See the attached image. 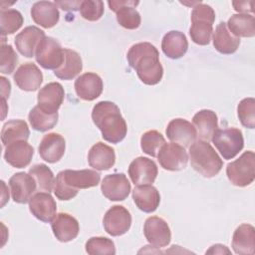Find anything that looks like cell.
Returning <instances> with one entry per match:
<instances>
[{"instance_id":"obj_1","label":"cell","mask_w":255,"mask_h":255,"mask_svg":"<svg viewBox=\"0 0 255 255\" xmlns=\"http://www.w3.org/2000/svg\"><path fill=\"white\" fill-rule=\"evenodd\" d=\"M127 59L143 84L153 86L161 81L163 68L159 61V53L152 44L140 42L132 45Z\"/></svg>"},{"instance_id":"obj_2","label":"cell","mask_w":255,"mask_h":255,"mask_svg":"<svg viewBox=\"0 0 255 255\" xmlns=\"http://www.w3.org/2000/svg\"><path fill=\"white\" fill-rule=\"evenodd\" d=\"M92 120L101 130L103 138L111 143H119L127 135V123L120 108L113 102L102 101L96 104L92 111Z\"/></svg>"},{"instance_id":"obj_3","label":"cell","mask_w":255,"mask_h":255,"mask_svg":"<svg viewBox=\"0 0 255 255\" xmlns=\"http://www.w3.org/2000/svg\"><path fill=\"white\" fill-rule=\"evenodd\" d=\"M101 174L92 169L60 171L55 179L54 193L60 200H70L74 198L79 189H87L97 186L100 183Z\"/></svg>"},{"instance_id":"obj_4","label":"cell","mask_w":255,"mask_h":255,"mask_svg":"<svg viewBox=\"0 0 255 255\" xmlns=\"http://www.w3.org/2000/svg\"><path fill=\"white\" fill-rule=\"evenodd\" d=\"M189 159L193 169L207 178L217 175L223 166L222 159L211 144L201 139L189 146Z\"/></svg>"},{"instance_id":"obj_5","label":"cell","mask_w":255,"mask_h":255,"mask_svg":"<svg viewBox=\"0 0 255 255\" xmlns=\"http://www.w3.org/2000/svg\"><path fill=\"white\" fill-rule=\"evenodd\" d=\"M215 12L207 4L197 2L191 11V27L189 35L191 40L201 46L209 44L213 32Z\"/></svg>"},{"instance_id":"obj_6","label":"cell","mask_w":255,"mask_h":255,"mask_svg":"<svg viewBox=\"0 0 255 255\" xmlns=\"http://www.w3.org/2000/svg\"><path fill=\"white\" fill-rule=\"evenodd\" d=\"M229 181L239 187L250 185L255 178V154L252 150L243 152L237 159L226 166Z\"/></svg>"},{"instance_id":"obj_7","label":"cell","mask_w":255,"mask_h":255,"mask_svg":"<svg viewBox=\"0 0 255 255\" xmlns=\"http://www.w3.org/2000/svg\"><path fill=\"white\" fill-rule=\"evenodd\" d=\"M211 140L224 159L234 158L244 147L242 131L236 128H217Z\"/></svg>"},{"instance_id":"obj_8","label":"cell","mask_w":255,"mask_h":255,"mask_svg":"<svg viewBox=\"0 0 255 255\" xmlns=\"http://www.w3.org/2000/svg\"><path fill=\"white\" fill-rule=\"evenodd\" d=\"M64 49L56 39L45 36L36 49L35 59L42 68L55 71L64 62Z\"/></svg>"},{"instance_id":"obj_9","label":"cell","mask_w":255,"mask_h":255,"mask_svg":"<svg viewBox=\"0 0 255 255\" xmlns=\"http://www.w3.org/2000/svg\"><path fill=\"white\" fill-rule=\"evenodd\" d=\"M157 159L161 167L169 171L182 170L188 163V155L184 146L175 142H165L157 153Z\"/></svg>"},{"instance_id":"obj_10","label":"cell","mask_w":255,"mask_h":255,"mask_svg":"<svg viewBox=\"0 0 255 255\" xmlns=\"http://www.w3.org/2000/svg\"><path fill=\"white\" fill-rule=\"evenodd\" d=\"M103 225L111 236L124 235L130 228L131 215L125 206L114 205L104 215Z\"/></svg>"},{"instance_id":"obj_11","label":"cell","mask_w":255,"mask_h":255,"mask_svg":"<svg viewBox=\"0 0 255 255\" xmlns=\"http://www.w3.org/2000/svg\"><path fill=\"white\" fill-rule=\"evenodd\" d=\"M110 9L117 14L118 23L128 30H134L139 27L141 18L135 6L139 4L138 1L132 0H112L108 1Z\"/></svg>"},{"instance_id":"obj_12","label":"cell","mask_w":255,"mask_h":255,"mask_svg":"<svg viewBox=\"0 0 255 255\" xmlns=\"http://www.w3.org/2000/svg\"><path fill=\"white\" fill-rule=\"evenodd\" d=\"M157 173L156 163L144 156L136 157L128 166V175L134 185L152 184L156 179Z\"/></svg>"},{"instance_id":"obj_13","label":"cell","mask_w":255,"mask_h":255,"mask_svg":"<svg viewBox=\"0 0 255 255\" xmlns=\"http://www.w3.org/2000/svg\"><path fill=\"white\" fill-rule=\"evenodd\" d=\"M130 183L125 173H113L104 177L101 190L105 197L112 201H123L130 192Z\"/></svg>"},{"instance_id":"obj_14","label":"cell","mask_w":255,"mask_h":255,"mask_svg":"<svg viewBox=\"0 0 255 255\" xmlns=\"http://www.w3.org/2000/svg\"><path fill=\"white\" fill-rule=\"evenodd\" d=\"M143 234L146 240L154 247H165L171 240V232L167 222L158 217H148L143 225Z\"/></svg>"},{"instance_id":"obj_15","label":"cell","mask_w":255,"mask_h":255,"mask_svg":"<svg viewBox=\"0 0 255 255\" xmlns=\"http://www.w3.org/2000/svg\"><path fill=\"white\" fill-rule=\"evenodd\" d=\"M64 98L65 91L60 83H48L38 93L37 106L46 114H56L62 106Z\"/></svg>"},{"instance_id":"obj_16","label":"cell","mask_w":255,"mask_h":255,"mask_svg":"<svg viewBox=\"0 0 255 255\" xmlns=\"http://www.w3.org/2000/svg\"><path fill=\"white\" fill-rule=\"evenodd\" d=\"M167 138L182 146H190L196 139L197 133L194 126L184 119L171 120L165 129Z\"/></svg>"},{"instance_id":"obj_17","label":"cell","mask_w":255,"mask_h":255,"mask_svg":"<svg viewBox=\"0 0 255 255\" xmlns=\"http://www.w3.org/2000/svg\"><path fill=\"white\" fill-rule=\"evenodd\" d=\"M12 199L20 204L29 202L32 194L37 189V183L33 176L26 172H17L9 179Z\"/></svg>"},{"instance_id":"obj_18","label":"cell","mask_w":255,"mask_h":255,"mask_svg":"<svg viewBox=\"0 0 255 255\" xmlns=\"http://www.w3.org/2000/svg\"><path fill=\"white\" fill-rule=\"evenodd\" d=\"M29 210L38 220L48 223L56 216L57 204L49 192H37L29 200Z\"/></svg>"},{"instance_id":"obj_19","label":"cell","mask_w":255,"mask_h":255,"mask_svg":"<svg viewBox=\"0 0 255 255\" xmlns=\"http://www.w3.org/2000/svg\"><path fill=\"white\" fill-rule=\"evenodd\" d=\"M74 87L76 94L80 99L91 102L101 96L104 84L98 74L87 72L76 79Z\"/></svg>"},{"instance_id":"obj_20","label":"cell","mask_w":255,"mask_h":255,"mask_svg":"<svg viewBox=\"0 0 255 255\" xmlns=\"http://www.w3.org/2000/svg\"><path fill=\"white\" fill-rule=\"evenodd\" d=\"M33 154L34 148L27 140H16L5 146L4 158L11 166L24 168L30 164Z\"/></svg>"},{"instance_id":"obj_21","label":"cell","mask_w":255,"mask_h":255,"mask_svg":"<svg viewBox=\"0 0 255 255\" xmlns=\"http://www.w3.org/2000/svg\"><path fill=\"white\" fill-rule=\"evenodd\" d=\"M13 79L22 91L34 92L40 88L43 82V74L35 64L25 63L16 70Z\"/></svg>"},{"instance_id":"obj_22","label":"cell","mask_w":255,"mask_h":255,"mask_svg":"<svg viewBox=\"0 0 255 255\" xmlns=\"http://www.w3.org/2000/svg\"><path fill=\"white\" fill-rule=\"evenodd\" d=\"M66 149L65 138L56 132H50L45 134L40 141L38 150L39 154L45 161L49 163H55L59 161Z\"/></svg>"},{"instance_id":"obj_23","label":"cell","mask_w":255,"mask_h":255,"mask_svg":"<svg viewBox=\"0 0 255 255\" xmlns=\"http://www.w3.org/2000/svg\"><path fill=\"white\" fill-rule=\"evenodd\" d=\"M52 231L60 242H69L75 239L80 232L78 220L69 213L61 212L56 214L51 222Z\"/></svg>"},{"instance_id":"obj_24","label":"cell","mask_w":255,"mask_h":255,"mask_svg":"<svg viewBox=\"0 0 255 255\" xmlns=\"http://www.w3.org/2000/svg\"><path fill=\"white\" fill-rule=\"evenodd\" d=\"M45 37L43 30L36 26H28L24 28L15 37L16 49L21 55L26 58H32L35 56L36 49L40 41Z\"/></svg>"},{"instance_id":"obj_25","label":"cell","mask_w":255,"mask_h":255,"mask_svg":"<svg viewBox=\"0 0 255 255\" xmlns=\"http://www.w3.org/2000/svg\"><path fill=\"white\" fill-rule=\"evenodd\" d=\"M88 162L90 166L96 170H108L114 166L116 162L115 149L112 146L99 141L90 148Z\"/></svg>"},{"instance_id":"obj_26","label":"cell","mask_w":255,"mask_h":255,"mask_svg":"<svg viewBox=\"0 0 255 255\" xmlns=\"http://www.w3.org/2000/svg\"><path fill=\"white\" fill-rule=\"evenodd\" d=\"M132 199L139 210L151 213L157 209L160 195L158 190L151 184L136 185L132 190Z\"/></svg>"},{"instance_id":"obj_27","label":"cell","mask_w":255,"mask_h":255,"mask_svg":"<svg viewBox=\"0 0 255 255\" xmlns=\"http://www.w3.org/2000/svg\"><path fill=\"white\" fill-rule=\"evenodd\" d=\"M31 17L33 21L43 28L54 27L60 18L57 5L51 1L36 2L31 8Z\"/></svg>"},{"instance_id":"obj_28","label":"cell","mask_w":255,"mask_h":255,"mask_svg":"<svg viewBox=\"0 0 255 255\" xmlns=\"http://www.w3.org/2000/svg\"><path fill=\"white\" fill-rule=\"evenodd\" d=\"M232 248L236 254H254L255 250V229L251 224L239 225L232 237Z\"/></svg>"},{"instance_id":"obj_29","label":"cell","mask_w":255,"mask_h":255,"mask_svg":"<svg viewBox=\"0 0 255 255\" xmlns=\"http://www.w3.org/2000/svg\"><path fill=\"white\" fill-rule=\"evenodd\" d=\"M192 125L196 129L197 137L201 140L209 141L218 128L217 116L211 110H201L193 116Z\"/></svg>"},{"instance_id":"obj_30","label":"cell","mask_w":255,"mask_h":255,"mask_svg":"<svg viewBox=\"0 0 255 255\" xmlns=\"http://www.w3.org/2000/svg\"><path fill=\"white\" fill-rule=\"evenodd\" d=\"M162 52L170 59H179L185 55L188 49L186 36L180 31L167 32L161 41Z\"/></svg>"},{"instance_id":"obj_31","label":"cell","mask_w":255,"mask_h":255,"mask_svg":"<svg viewBox=\"0 0 255 255\" xmlns=\"http://www.w3.org/2000/svg\"><path fill=\"white\" fill-rule=\"evenodd\" d=\"M212 39L214 48L224 55L233 54L240 45V38L230 33L225 22H220L216 26Z\"/></svg>"},{"instance_id":"obj_32","label":"cell","mask_w":255,"mask_h":255,"mask_svg":"<svg viewBox=\"0 0 255 255\" xmlns=\"http://www.w3.org/2000/svg\"><path fill=\"white\" fill-rule=\"evenodd\" d=\"M64 52V62L54 71V75L61 80L69 81L80 74L83 69V62L81 56L76 51L65 48Z\"/></svg>"},{"instance_id":"obj_33","label":"cell","mask_w":255,"mask_h":255,"mask_svg":"<svg viewBox=\"0 0 255 255\" xmlns=\"http://www.w3.org/2000/svg\"><path fill=\"white\" fill-rule=\"evenodd\" d=\"M226 26L238 38H251L255 35V18L251 14H234L228 19Z\"/></svg>"},{"instance_id":"obj_34","label":"cell","mask_w":255,"mask_h":255,"mask_svg":"<svg viewBox=\"0 0 255 255\" xmlns=\"http://www.w3.org/2000/svg\"><path fill=\"white\" fill-rule=\"evenodd\" d=\"M29 135L28 125L23 120H10L1 129V140L4 146L16 140H27Z\"/></svg>"},{"instance_id":"obj_35","label":"cell","mask_w":255,"mask_h":255,"mask_svg":"<svg viewBox=\"0 0 255 255\" xmlns=\"http://www.w3.org/2000/svg\"><path fill=\"white\" fill-rule=\"evenodd\" d=\"M29 123L33 129L38 131H47L53 128L58 123V113L46 114L38 106H35L28 115Z\"/></svg>"},{"instance_id":"obj_36","label":"cell","mask_w":255,"mask_h":255,"mask_svg":"<svg viewBox=\"0 0 255 255\" xmlns=\"http://www.w3.org/2000/svg\"><path fill=\"white\" fill-rule=\"evenodd\" d=\"M29 174L33 176L39 191L51 192L55 186V177L52 170L44 163H38L30 167Z\"/></svg>"},{"instance_id":"obj_37","label":"cell","mask_w":255,"mask_h":255,"mask_svg":"<svg viewBox=\"0 0 255 255\" xmlns=\"http://www.w3.org/2000/svg\"><path fill=\"white\" fill-rule=\"evenodd\" d=\"M24 23L22 14L15 9H1L0 12V32L2 37L12 35L18 31Z\"/></svg>"},{"instance_id":"obj_38","label":"cell","mask_w":255,"mask_h":255,"mask_svg":"<svg viewBox=\"0 0 255 255\" xmlns=\"http://www.w3.org/2000/svg\"><path fill=\"white\" fill-rule=\"evenodd\" d=\"M165 143L164 136L157 130L145 131L140 137V147L142 151L152 157L157 156L160 147Z\"/></svg>"},{"instance_id":"obj_39","label":"cell","mask_w":255,"mask_h":255,"mask_svg":"<svg viewBox=\"0 0 255 255\" xmlns=\"http://www.w3.org/2000/svg\"><path fill=\"white\" fill-rule=\"evenodd\" d=\"M85 247H86V252L90 255H97V254L114 255V254H116L115 243L107 237H102V236L91 237L86 242Z\"/></svg>"},{"instance_id":"obj_40","label":"cell","mask_w":255,"mask_h":255,"mask_svg":"<svg viewBox=\"0 0 255 255\" xmlns=\"http://www.w3.org/2000/svg\"><path fill=\"white\" fill-rule=\"evenodd\" d=\"M237 115L243 127L255 128V100L253 98L243 99L237 106Z\"/></svg>"},{"instance_id":"obj_41","label":"cell","mask_w":255,"mask_h":255,"mask_svg":"<svg viewBox=\"0 0 255 255\" xmlns=\"http://www.w3.org/2000/svg\"><path fill=\"white\" fill-rule=\"evenodd\" d=\"M17 64L18 56L13 47L9 44H4V40H2L0 49V72L9 75L14 72Z\"/></svg>"},{"instance_id":"obj_42","label":"cell","mask_w":255,"mask_h":255,"mask_svg":"<svg viewBox=\"0 0 255 255\" xmlns=\"http://www.w3.org/2000/svg\"><path fill=\"white\" fill-rule=\"evenodd\" d=\"M81 16L88 21H97L104 14V2L100 0H84L80 5Z\"/></svg>"},{"instance_id":"obj_43","label":"cell","mask_w":255,"mask_h":255,"mask_svg":"<svg viewBox=\"0 0 255 255\" xmlns=\"http://www.w3.org/2000/svg\"><path fill=\"white\" fill-rule=\"evenodd\" d=\"M232 5L234 7V10L242 13V14H247V13H252V2L251 1H242V2H237L233 1Z\"/></svg>"},{"instance_id":"obj_44","label":"cell","mask_w":255,"mask_h":255,"mask_svg":"<svg viewBox=\"0 0 255 255\" xmlns=\"http://www.w3.org/2000/svg\"><path fill=\"white\" fill-rule=\"evenodd\" d=\"M82 1H56L55 4L59 5L63 10H77L80 8Z\"/></svg>"},{"instance_id":"obj_45","label":"cell","mask_w":255,"mask_h":255,"mask_svg":"<svg viewBox=\"0 0 255 255\" xmlns=\"http://www.w3.org/2000/svg\"><path fill=\"white\" fill-rule=\"evenodd\" d=\"M1 80V96H2V101H6L7 98H9L10 96V92H11V85L10 82L5 79L4 77L0 78Z\"/></svg>"},{"instance_id":"obj_46","label":"cell","mask_w":255,"mask_h":255,"mask_svg":"<svg viewBox=\"0 0 255 255\" xmlns=\"http://www.w3.org/2000/svg\"><path fill=\"white\" fill-rule=\"evenodd\" d=\"M224 253L230 254V250L225 245H222V244L212 245L210 249L206 251V254H224Z\"/></svg>"}]
</instances>
